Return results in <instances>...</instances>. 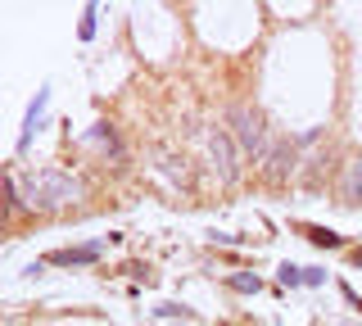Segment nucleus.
<instances>
[{
	"mask_svg": "<svg viewBox=\"0 0 362 326\" xmlns=\"http://www.w3.org/2000/svg\"><path fill=\"white\" fill-rule=\"evenodd\" d=\"M28 195H32V199H28L32 209H64V204H82L86 186L77 182V177H68V173H54V168H45V173L32 177Z\"/></svg>",
	"mask_w": 362,
	"mask_h": 326,
	"instance_id": "obj_1",
	"label": "nucleus"
},
{
	"mask_svg": "<svg viewBox=\"0 0 362 326\" xmlns=\"http://www.w3.org/2000/svg\"><path fill=\"white\" fill-rule=\"evenodd\" d=\"M231 127H235V141H240L245 154H263V118H258L254 109L235 105L231 109Z\"/></svg>",
	"mask_w": 362,
	"mask_h": 326,
	"instance_id": "obj_2",
	"label": "nucleus"
},
{
	"mask_svg": "<svg viewBox=\"0 0 362 326\" xmlns=\"http://www.w3.org/2000/svg\"><path fill=\"white\" fill-rule=\"evenodd\" d=\"M209 154H213V168H218V182L231 186V182H235V150H231V136H226V132H213V136H209Z\"/></svg>",
	"mask_w": 362,
	"mask_h": 326,
	"instance_id": "obj_3",
	"label": "nucleus"
},
{
	"mask_svg": "<svg viewBox=\"0 0 362 326\" xmlns=\"http://www.w3.org/2000/svg\"><path fill=\"white\" fill-rule=\"evenodd\" d=\"M344 204H362V159H354L344 168V186H339Z\"/></svg>",
	"mask_w": 362,
	"mask_h": 326,
	"instance_id": "obj_4",
	"label": "nucleus"
},
{
	"mask_svg": "<svg viewBox=\"0 0 362 326\" xmlns=\"http://www.w3.org/2000/svg\"><path fill=\"white\" fill-rule=\"evenodd\" d=\"M45 105H50V91H37V100H32V109H28V122H23V136H18V145H28L32 141V132H37V122H41V114H45Z\"/></svg>",
	"mask_w": 362,
	"mask_h": 326,
	"instance_id": "obj_5",
	"label": "nucleus"
},
{
	"mask_svg": "<svg viewBox=\"0 0 362 326\" xmlns=\"http://www.w3.org/2000/svg\"><path fill=\"white\" fill-rule=\"evenodd\" d=\"M100 258V245H86V250H59V254H50L45 263H59V267H73V263H95Z\"/></svg>",
	"mask_w": 362,
	"mask_h": 326,
	"instance_id": "obj_6",
	"label": "nucleus"
},
{
	"mask_svg": "<svg viewBox=\"0 0 362 326\" xmlns=\"http://www.w3.org/2000/svg\"><path fill=\"white\" fill-rule=\"evenodd\" d=\"M303 235H308L313 245H326V250H335V245H339V235L331 227H303Z\"/></svg>",
	"mask_w": 362,
	"mask_h": 326,
	"instance_id": "obj_7",
	"label": "nucleus"
},
{
	"mask_svg": "<svg viewBox=\"0 0 362 326\" xmlns=\"http://www.w3.org/2000/svg\"><path fill=\"white\" fill-rule=\"evenodd\" d=\"M231 286H235V290H245V295H254V290L263 286V281H258V276H249V272H235V276H231Z\"/></svg>",
	"mask_w": 362,
	"mask_h": 326,
	"instance_id": "obj_8",
	"label": "nucleus"
},
{
	"mask_svg": "<svg viewBox=\"0 0 362 326\" xmlns=\"http://www.w3.org/2000/svg\"><path fill=\"white\" fill-rule=\"evenodd\" d=\"M286 159H290V150L281 145V150L272 154V168H267V173H272V177H286Z\"/></svg>",
	"mask_w": 362,
	"mask_h": 326,
	"instance_id": "obj_9",
	"label": "nucleus"
},
{
	"mask_svg": "<svg viewBox=\"0 0 362 326\" xmlns=\"http://www.w3.org/2000/svg\"><path fill=\"white\" fill-rule=\"evenodd\" d=\"M299 281H303V267H294V263L281 267V286H299Z\"/></svg>",
	"mask_w": 362,
	"mask_h": 326,
	"instance_id": "obj_10",
	"label": "nucleus"
},
{
	"mask_svg": "<svg viewBox=\"0 0 362 326\" xmlns=\"http://www.w3.org/2000/svg\"><path fill=\"white\" fill-rule=\"evenodd\" d=\"M77 32H82V41L95 37V5H86V18H82V28H77Z\"/></svg>",
	"mask_w": 362,
	"mask_h": 326,
	"instance_id": "obj_11",
	"label": "nucleus"
},
{
	"mask_svg": "<svg viewBox=\"0 0 362 326\" xmlns=\"http://www.w3.org/2000/svg\"><path fill=\"white\" fill-rule=\"evenodd\" d=\"M326 272H317V267H303V286H322Z\"/></svg>",
	"mask_w": 362,
	"mask_h": 326,
	"instance_id": "obj_12",
	"label": "nucleus"
},
{
	"mask_svg": "<svg viewBox=\"0 0 362 326\" xmlns=\"http://www.w3.org/2000/svg\"><path fill=\"white\" fill-rule=\"evenodd\" d=\"M344 299H349V303H354V308L362 313V299H358V295H354V290H349V286H344Z\"/></svg>",
	"mask_w": 362,
	"mask_h": 326,
	"instance_id": "obj_13",
	"label": "nucleus"
},
{
	"mask_svg": "<svg viewBox=\"0 0 362 326\" xmlns=\"http://www.w3.org/2000/svg\"><path fill=\"white\" fill-rule=\"evenodd\" d=\"M358 267H362V250H358Z\"/></svg>",
	"mask_w": 362,
	"mask_h": 326,
	"instance_id": "obj_14",
	"label": "nucleus"
},
{
	"mask_svg": "<svg viewBox=\"0 0 362 326\" xmlns=\"http://www.w3.org/2000/svg\"><path fill=\"white\" fill-rule=\"evenodd\" d=\"M9 326H18V322H9Z\"/></svg>",
	"mask_w": 362,
	"mask_h": 326,
	"instance_id": "obj_15",
	"label": "nucleus"
}]
</instances>
